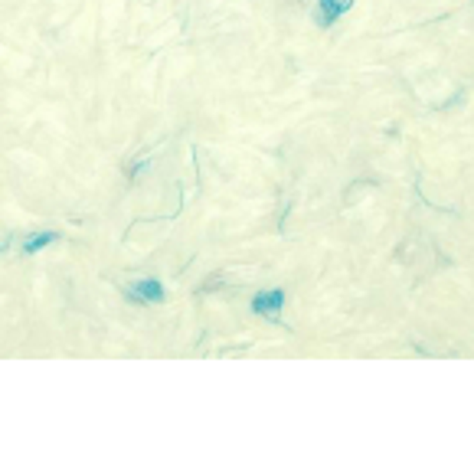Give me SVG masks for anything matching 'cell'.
I'll return each mask as SVG.
<instances>
[{
  "label": "cell",
  "instance_id": "3",
  "mask_svg": "<svg viewBox=\"0 0 474 474\" xmlns=\"http://www.w3.org/2000/svg\"><path fill=\"white\" fill-rule=\"evenodd\" d=\"M350 4H354V0H317V7H321V23L330 26L344 10H350Z\"/></svg>",
  "mask_w": 474,
  "mask_h": 474
},
{
  "label": "cell",
  "instance_id": "4",
  "mask_svg": "<svg viewBox=\"0 0 474 474\" xmlns=\"http://www.w3.org/2000/svg\"><path fill=\"white\" fill-rule=\"evenodd\" d=\"M53 239H56V236H53V233H36V236H33V239H26L23 252H26V256H33V252H40L43 246H49V242H53Z\"/></svg>",
  "mask_w": 474,
  "mask_h": 474
},
{
  "label": "cell",
  "instance_id": "1",
  "mask_svg": "<svg viewBox=\"0 0 474 474\" xmlns=\"http://www.w3.org/2000/svg\"><path fill=\"white\" fill-rule=\"evenodd\" d=\"M285 307V291L275 288V291H265V295H256L252 297V311L256 314H268V317H275V314Z\"/></svg>",
  "mask_w": 474,
  "mask_h": 474
},
{
  "label": "cell",
  "instance_id": "2",
  "mask_svg": "<svg viewBox=\"0 0 474 474\" xmlns=\"http://www.w3.org/2000/svg\"><path fill=\"white\" fill-rule=\"evenodd\" d=\"M131 297H137V301H161L164 288L157 278H141V282L131 285Z\"/></svg>",
  "mask_w": 474,
  "mask_h": 474
}]
</instances>
